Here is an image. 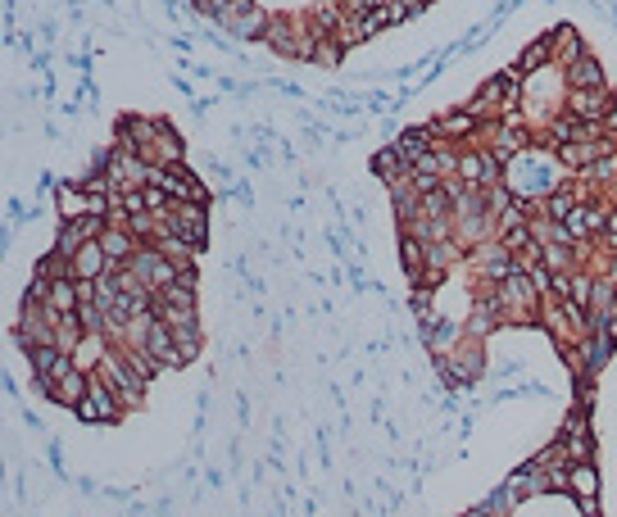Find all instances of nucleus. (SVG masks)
<instances>
[{"mask_svg":"<svg viewBox=\"0 0 617 517\" xmlns=\"http://www.w3.org/2000/svg\"><path fill=\"white\" fill-rule=\"evenodd\" d=\"M159 236H182L200 250L209 236V205L200 200H173V205L159 214Z\"/></svg>","mask_w":617,"mask_h":517,"instance_id":"f257e3e1","label":"nucleus"},{"mask_svg":"<svg viewBox=\"0 0 617 517\" xmlns=\"http://www.w3.org/2000/svg\"><path fill=\"white\" fill-rule=\"evenodd\" d=\"M78 418H87V422H118L123 418V400H118V391L109 386L100 372H91V391H87V400L78 404Z\"/></svg>","mask_w":617,"mask_h":517,"instance_id":"f03ea898","label":"nucleus"},{"mask_svg":"<svg viewBox=\"0 0 617 517\" xmlns=\"http://www.w3.org/2000/svg\"><path fill=\"white\" fill-rule=\"evenodd\" d=\"M218 23H223L232 37H241V41H264V37H268V23H273V14L259 10V5H250V0H241V5H232V10H227Z\"/></svg>","mask_w":617,"mask_h":517,"instance_id":"7ed1b4c3","label":"nucleus"},{"mask_svg":"<svg viewBox=\"0 0 617 517\" xmlns=\"http://www.w3.org/2000/svg\"><path fill=\"white\" fill-rule=\"evenodd\" d=\"M23 354H28L32 372H37V386H41V391H46L55 377H64V372L73 368V354H69V350H59V345H28Z\"/></svg>","mask_w":617,"mask_h":517,"instance_id":"20e7f679","label":"nucleus"},{"mask_svg":"<svg viewBox=\"0 0 617 517\" xmlns=\"http://www.w3.org/2000/svg\"><path fill=\"white\" fill-rule=\"evenodd\" d=\"M568 114H577V118H586V123H604L608 114L617 109V96L608 87H599V91H568Z\"/></svg>","mask_w":617,"mask_h":517,"instance_id":"39448f33","label":"nucleus"},{"mask_svg":"<svg viewBox=\"0 0 617 517\" xmlns=\"http://www.w3.org/2000/svg\"><path fill=\"white\" fill-rule=\"evenodd\" d=\"M141 245L146 241H141L132 227H105V232H100V250L109 254V264L114 268H128V259L141 250Z\"/></svg>","mask_w":617,"mask_h":517,"instance_id":"423d86ee","label":"nucleus"},{"mask_svg":"<svg viewBox=\"0 0 617 517\" xmlns=\"http://www.w3.org/2000/svg\"><path fill=\"white\" fill-rule=\"evenodd\" d=\"M105 273H114V264H109V254L100 250V241L82 245V250L73 254V277H78V282H100Z\"/></svg>","mask_w":617,"mask_h":517,"instance_id":"0eeeda50","label":"nucleus"},{"mask_svg":"<svg viewBox=\"0 0 617 517\" xmlns=\"http://www.w3.org/2000/svg\"><path fill=\"white\" fill-rule=\"evenodd\" d=\"M563 73H568V78H563V82H568V91H599V87H608L604 69L595 64V55H581L577 64H572V69H563Z\"/></svg>","mask_w":617,"mask_h":517,"instance_id":"6e6552de","label":"nucleus"},{"mask_svg":"<svg viewBox=\"0 0 617 517\" xmlns=\"http://www.w3.org/2000/svg\"><path fill=\"white\" fill-rule=\"evenodd\" d=\"M549 41H554V69H572L581 55H590L586 46H581V37L572 28H559V32H549Z\"/></svg>","mask_w":617,"mask_h":517,"instance_id":"1a4fd4ad","label":"nucleus"},{"mask_svg":"<svg viewBox=\"0 0 617 517\" xmlns=\"http://www.w3.org/2000/svg\"><path fill=\"white\" fill-rule=\"evenodd\" d=\"M540 69H554V41L549 37L531 41V46L522 50V59H518V73H540Z\"/></svg>","mask_w":617,"mask_h":517,"instance_id":"9d476101","label":"nucleus"},{"mask_svg":"<svg viewBox=\"0 0 617 517\" xmlns=\"http://www.w3.org/2000/svg\"><path fill=\"white\" fill-rule=\"evenodd\" d=\"M472 517H486V513H472Z\"/></svg>","mask_w":617,"mask_h":517,"instance_id":"9b49d317","label":"nucleus"}]
</instances>
